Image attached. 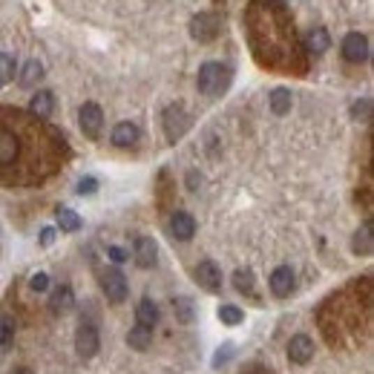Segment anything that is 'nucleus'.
<instances>
[{
	"instance_id": "29",
	"label": "nucleus",
	"mask_w": 374,
	"mask_h": 374,
	"mask_svg": "<svg viewBox=\"0 0 374 374\" xmlns=\"http://www.w3.org/2000/svg\"><path fill=\"white\" fill-rule=\"evenodd\" d=\"M242 308H237V306H222L219 308V320L225 322V325H239L242 322Z\"/></svg>"
},
{
	"instance_id": "27",
	"label": "nucleus",
	"mask_w": 374,
	"mask_h": 374,
	"mask_svg": "<svg viewBox=\"0 0 374 374\" xmlns=\"http://www.w3.org/2000/svg\"><path fill=\"white\" fill-rule=\"evenodd\" d=\"M233 285H237L239 294H250V291H253V271L239 268L237 274H233Z\"/></svg>"
},
{
	"instance_id": "13",
	"label": "nucleus",
	"mask_w": 374,
	"mask_h": 374,
	"mask_svg": "<svg viewBox=\"0 0 374 374\" xmlns=\"http://www.w3.org/2000/svg\"><path fill=\"white\" fill-rule=\"evenodd\" d=\"M170 233L179 239V242H187V239H193V233H196V219L190 214H184V210H179V214L170 216Z\"/></svg>"
},
{
	"instance_id": "3",
	"label": "nucleus",
	"mask_w": 374,
	"mask_h": 374,
	"mask_svg": "<svg viewBox=\"0 0 374 374\" xmlns=\"http://www.w3.org/2000/svg\"><path fill=\"white\" fill-rule=\"evenodd\" d=\"M101 348V337H98V329L92 322H81L78 331H75V352L81 360H92L98 354Z\"/></svg>"
},
{
	"instance_id": "12",
	"label": "nucleus",
	"mask_w": 374,
	"mask_h": 374,
	"mask_svg": "<svg viewBox=\"0 0 374 374\" xmlns=\"http://www.w3.org/2000/svg\"><path fill=\"white\" fill-rule=\"evenodd\" d=\"M288 357H291V363H308L311 357H314V340L311 337H306V334H297V337H291V343H288Z\"/></svg>"
},
{
	"instance_id": "18",
	"label": "nucleus",
	"mask_w": 374,
	"mask_h": 374,
	"mask_svg": "<svg viewBox=\"0 0 374 374\" xmlns=\"http://www.w3.org/2000/svg\"><path fill=\"white\" fill-rule=\"evenodd\" d=\"M73 306H75V294H73V288H69V285L55 288V294H52V299H50V308H52L55 314H61V311H69Z\"/></svg>"
},
{
	"instance_id": "14",
	"label": "nucleus",
	"mask_w": 374,
	"mask_h": 374,
	"mask_svg": "<svg viewBox=\"0 0 374 374\" xmlns=\"http://www.w3.org/2000/svg\"><path fill=\"white\" fill-rule=\"evenodd\" d=\"M138 138H142V133H138V127L133 121H121V124H115L112 135H110V142L115 147H133Z\"/></svg>"
},
{
	"instance_id": "28",
	"label": "nucleus",
	"mask_w": 374,
	"mask_h": 374,
	"mask_svg": "<svg viewBox=\"0 0 374 374\" xmlns=\"http://www.w3.org/2000/svg\"><path fill=\"white\" fill-rule=\"evenodd\" d=\"M15 340V320L12 317H0V348H6Z\"/></svg>"
},
{
	"instance_id": "25",
	"label": "nucleus",
	"mask_w": 374,
	"mask_h": 374,
	"mask_svg": "<svg viewBox=\"0 0 374 374\" xmlns=\"http://www.w3.org/2000/svg\"><path fill=\"white\" fill-rule=\"evenodd\" d=\"M58 225L66 233H75L81 227V216L75 214V210H69V207H58Z\"/></svg>"
},
{
	"instance_id": "9",
	"label": "nucleus",
	"mask_w": 374,
	"mask_h": 374,
	"mask_svg": "<svg viewBox=\"0 0 374 374\" xmlns=\"http://www.w3.org/2000/svg\"><path fill=\"white\" fill-rule=\"evenodd\" d=\"M78 124H81V130L89 135V138H96L98 133H101V124H104V112H101V107L98 104H84L81 110H78Z\"/></svg>"
},
{
	"instance_id": "19",
	"label": "nucleus",
	"mask_w": 374,
	"mask_h": 374,
	"mask_svg": "<svg viewBox=\"0 0 374 374\" xmlns=\"http://www.w3.org/2000/svg\"><path fill=\"white\" fill-rule=\"evenodd\" d=\"M291 104H294L291 89L276 87V89L271 92V110H274V115H285V112H291Z\"/></svg>"
},
{
	"instance_id": "22",
	"label": "nucleus",
	"mask_w": 374,
	"mask_h": 374,
	"mask_svg": "<svg viewBox=\"0 0 374 374\" xmlns=\"http://www.w3.org/2000/svg\"><path fill=\"white\" fill-rule=\"evenodd\" d=\"M329 32L325 29H311L308 32V38H306V50L311 52V55H322L325 50H329Z\"/></svg>"
},
{
	"instance_id": "37",
	"label": "nucleus",
	"mask_w": 374,
	"mask_h": 374,
	"mask_svg": "<svg viewBox=\"0 0 374 374\" xmlns=\"http://www.w3.org/2000/svg\"><path fill=\"white\" fill-rule=\"evenodd\" d=\"M12 374H32V371H29V368H15Z\"/></svg>"
},
{
	"instance_id": "32",
	"label": "nucleus",
	"mask_w": 374,
	"mask_h": 374,
	"mask_svg": "<svg viewBox=\"0 0 374 374\" xmlns=\"http://www.w3.org/2000/svg\"><path fill=\"white\" fill-rule=\"evenodd\" d=\"M107 253H110V260H112L115 265H121V262H127V260H130V253H127L124 248H119V245H112V248H107Z\"/></svg>"
},
{
	"instance_id": "17",
	"label": "nucleus",
	"mask_w": 374,
	"mask_h": 374,
	"mask_svg": "<svg viewBox=\"0 0 374 374\" xmlns=\"http://www.w3.org/2000/svg\"><path fill=\"white\" fill-rule=\"evenodd\" d=\"M29 110H32L35 115H40V119H46V115H52V110H55V96H52L50 89L35 92L32 101H29Z\"/></svg>"
},
{
	"instance_id": "33",
	"label": "nucleus",
	"mask_w": 374,
	"mask_h": 374,
	"mask_svg": "<svg viewBox=\"0 0 374 374\" xmlns=\"http://www.w3.org/2000/svg\"><path fill=\"white\" fill-rule=\"evenodd\" d=\"M354 119H363V121H368V115H371V101L368 98H363L360 104H354Z\"/></svg>"
},
{
	"instance_id": "21",
	"label": "nucleus",
	"mask_w": 374,
	"mask_h": 374,
	"mask_svg": "<svg viewBox=\"0 0 374 374\" xmlns=\"http://www.w3.org/2000/svg\"><path fill=\"white\" fill-rule=\"evenodd\" d=\"M153 329H144V325H135V329H130V334H127V345L130 348H135V352H147L150 348V340H153V334H150Z\"/></svg>"
},
{
	"instance_id": "10",
	"label": "nucleus",
	"mask_w": 374,
	"mask_h": 374,
	"mask_svg": "<svg viewBox=\"0 0 374 374\" xmlns=\"http://www.w3.org/2000/svg\"><path fill=\"white\" fill-rule=\"evenodd\" d=\"M193 276H196V283H199L204 291H219V288H222V271H219L216 262H210V260L199 262L196 271H193Z\"/></svg>"
},
{
	"instance_id": "34",
	"label": "nucleus",
	"mask_w": 374,
	"mask_h": 374,
	"mask_svg": "<svg viewBox=\"0 0 374 374\" xmlns=\"http://www.w3.org/2000/svg\"><path fill=\"white\" fill-rule=\"evenodd\" d=\"M230 354H233V345H225V348H219V352H216V357H214V366H222L225 360H230Z\"/></svg>"
},
{
	"instance_id": "4",
	"label": "nucleus",
	"mask_w": 374,
	"mask_h": 374,
	"mask_svg": "<svg viewBox=\"0 0 374 374\" xmlns=\"http://www.w3.org/2000/svg\"><path fill=\"white\" fill-rule=\"evenodd\" d=\"M20 158V135L12 127L0 124V170H9Z\"/></svg>"
},
{
	"instance_id": "36",
	"label": "nucleus",
	"mask_w": 374,
	"mask_h": 374,
	"mask_svg": "<svg viewBox=\"0 0 374 374\" xmlns=\"http://www.w3.org/2000/svg\"><path fill=\"white\" fill-rule=\"evenodd\" d=\"M187 184H190V190H196V187H199V184H202V176H199V173H196V170H193V173H190V176H187Z\"/></svg>"
},
{
	"instance_id": "6",
	"label": "nucleus",
	"mask_w": 374,
	"mask_h": 374,
	"mask_svg": "<svg viewBox=\"0 0 374 374\" xmlns=\"http://www.w3.org/2000/svg\"><path fill=\"white\" fill-rule=\"evenodd\" d=\"M190 35H193L196 40H202V43L214 40V38L219 35V15H216V12H199V15H193V20H190Z\"/></svg>"
},
{
	"instance_id": "20",
	"label": "nucleus",
	"mask_w": 374,
	"mask_h": 374,
	"mask_svg": "<svg viewBox=\"0 0 374 374\" xmlns=\"http://www.w3.org/2000/svg\"><path fill=\"white\" fill-rule=\"evenodd\" d=\"M135 320H138V325H144V329H153V325L158 322V308H156V302H153V299H142V302H138Z\"/></svg>"
},
{
	"instance_id": "15",
	"label": "nucleus",
	"mask_w": 374,
	"mask_h": 374,
	"mask_svg": "<svg viewBox=\"0 0 374 374\" xmlns=\"http://www.w3.org/2000/svg\"><path fill=\"white\" fill-rule=\"evenodd\" d=\"M271 291L276 297H288L294 291V271L288 265H279L274 274H271Z\"/></svg>"
},
{
	"instance_id": "7",
	"label": "nucleus",
	"mask_w": 374,
	"mask_h": 374,
	"mask_svg": "<svg viewBox=\"0 0 374 374\" xmlns=\"http://www.w3.org/2000/svg\"><path fill=\"white\" fill-rule=\"evenodd\" d=\"M101 288H104L110 302H124L127 299V279L119 268H107L101 274Z\"/></svg>"
},
{
	"instance_id": "16",
	"label": "nucleus",
	"mask_w": 374,
	"mask_h": 374,
	"mask_svg": "<svg viewBox=\"0 0 374 374\" xmlns=\"http://www.w3.org/2000/svg\"><path fill=\"white\" fill-rule=\"evenodd\" d=\"M374 248V227H371V219H366L360 225V230L354 233V239H352V250L360 253V256H368Z\"/></svg>"
},
{
	"instance_id": "5",
	"label": "nucleus",
	"mask_w": 374,
	"mask_h": 374,
	"mask_svg": "<svg viewBox=\"0 0 374 374\" xmlns=\"http://www.w3.org/2000/svg\"><path fill=\"white\" fill-rule=\"evenodd\" d=\"M161 124H165V133H167V142H179V138L190 130V115H187L181 107H167L165 110V119H161Z\"/></svg>"
},
{
	"instance_id": "35",
	"label": "nucleus",
	"mask_w": 374,
	"mask_h": 374,
	"mask_svg": "<svg viewBox=\"0 0 374 374\" xmlns=\"http://www.w3.org/2000/svg\"><path fill=\"white\" fill-rule=\"evenodd\" d=\"M52 239H55V230H52V227L40 230V245H52Z\"/></svg>"
},
{
	"instance_id": "30",
	"label": "nucleus",
	"mask_w": 374,
	"mask_h": 374,
	"mask_svg": "<svg viewBox=\"0 0 374 374\" xmlns=\"http://www.w3.org/2000/svg\"><path fill=\"white\" fill-rule=\"evenodd\" d=\"M29 288H32L35 294H43L46 288H50V276H46L43 271H38V274H35V276L29 279Z\"/></svg>"
},
{
	"instance_id": "8",
	"label": "nucleus",
	"mask_w": 374,
	"mask_h": 374,
	"mask_svg": "<svg viewBox=\"0 0 374 374\" xmlns=\"http://www.w3.org/2000/svg\"><path fill=\"white\" fill-rule=\"evenodd\" d=\"M368 38L363 32H348L343 38V58L345 61H352V63H363L368 61Z\"/></svg>"
},
{
	"instance_id": "26",
	"label": "nucleus",
	"mask_w": 374,
	"mask_h": 374,
	"mask_svg": "<svg viewBox=\"0 0 374 374\" xmlns=\"http://www.w3.org/2000/svg\"><path fill=\"white\" fill-rule=\"evenodd\" d=\"M15 69H17L15 58L9 52H0V87H6L15 78Z\"/></svg>"
},
{
	"instance_id": "24",
	"label": "nucleus",
	"mask_w": 374,
	"mask_h": 374,
	"mask_svg": "<svg viewBox=\"0 0 374 374\" xmlns=\"http://www.w3.org/2000/svg\"><path fill=\"white\" fill-rule=\"evenodd\" d=\"M40 78H43V63L40 61H29L27 66H23V73H20V84L23 87H35Z\"/></svg>"
},
{
	"instance_id": "31",
	"label": "nucleus",
	"mask_w": 374,
	"mask_h": 374,
	"mask_svg": "<svg viewBox=\"0 0 374 374\" xmlns=\"http://www.w3.org/2000/svg\"><path fill=\"white\" fill-rule=\"evenodd\" d=\"M96 190H98V181L92 179V176H84V179L78 181V193H81V196H92Z\"/></svg>"
},
{
	"instance_id": "2",
	"label": "nucleus",
	"mask_w": 374,
	"mask_h": 374,
	"mask_svg": "<svg viewBox=\"0 0 374 374\" xmlns=\"http://www.w3.org/2000/svg\"><path fill=\"white\" fill-rule=\"evenodd\" d=\"M227 84H230V69L227 66H222L216 61L202 63L199 78H196V87H199L202 96H222V92L227 89Z\"/></svg>"
},
{
	"instance_id": "11",
	"label": "nucleus",
	"mask_w": 374,
	"mask_h": 374,
	"mask_svg": "<svg viewBox=\"0 0 374 374\" xmlns=\"http://www.w3.org/2000/svg\"><path fill=\"white\" fill-rule=\"evenodd\" d=\"M133 256H135V262L142 265V268H153L156 260H158V245H156V239H150V237H135V242H133Z\"/></svg>"
},
{
	"instance_id": "1",
	"label": "nucleus",
	"mask_w": 374,
	"mask_h": 374,
	"mask_svg": "<svg viewBox=\"0 0 374 374\" xmlns=\"http://www.w3.org/2000/svg\"><path fill=\"white\" fill-rule=\"evenodd\" d=\"M245 23L256 58L262 63L279 66L297 58L299 43L294 35V23L285 12V3H279V0H250Z\"/></svg>"
},
{
	"instance_id": "23",
	"label": "nucleus",
	"mask_w": 374,
	"mask_h": 374,
	"mask_svg": "<svg viewBox=\"0 0 374 374\" xmlns=\"http://www.w3.org/2000/svg\"><path fill=\"white\" fill-rule=\"evenodd\" d=\"M173 311H176L179 322H184V325H190V322H193V317H196V306H193V299H187V297L173 299Z\"/></svg>"
}]
</instances>
